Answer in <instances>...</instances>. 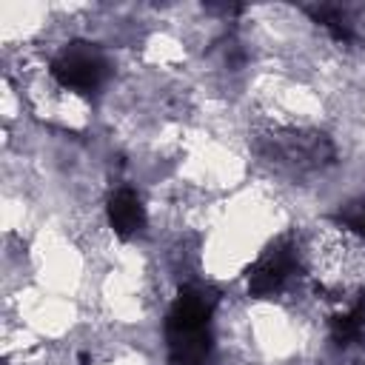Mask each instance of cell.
<instances>
[{
    "instance_id": "3",
    "label": "cell",
    "mask_w": 365,
    "mask_h": 365,
    "mask_svg": "<svg viewBox=\"0 0 365 365\" xmlns=\"http://www.w3.org/2000/svg\"><path fill=\"white\" fill-rule=\"evenodd\" d=\"M302 277H308L302 242L294 234H282L254 257L245 271V288L254 299H274L297 288Z\"/></svg>"
},
{
    "instance_id": "2",
    "label": "cell",
    "mask_w": 365,
    "mask_h": 365,
    "mask_svg": "<svg viewBox=\"0 0 365 365\" xmlns=\"http://www.w3.org/2000/svg\"><path fill=\"white\" fill-rule=\"evenodd\" d=\"M259 154L288 174H319L334 163L336 148L317 128L274 125L259 134Z\"/></svg>"
},
{
    "instance_id": "4",
    "label": "cell",
    "mask_w": 365,
    "mask_h": 365,
    "mask_svg": "<svg viewBox=\"0 0 365 365\" xmlns=\"http://www.w3.org/2000/svg\"><path fill=\"white\" fill-rule=\"evenodd\" d=\"M48 77L60 91H68L74 97H91L108 83L111 60L103 51V46L91 40H71L60 46L57 54L51 57Z\"/></svg>"
},
{
    "instance_id": "5",
    "label": "cell",
    "mask_w": 365,
    "mask_h": 365,
    "mask_svg": "<svg viewBox=\"0 0 365 365\" xmlns=\"http://www.w3.org/2000/svg\"><path fill=\"white\" fill-rule=\"evenodd\" d=\"M103 214H106V222L114 231V237L125 240V242L137 240L148 228V208H145L140 191L131 188V185H117L106 197Z\"/></svg>"
},
{
    "instance_id": "1",
    "label": "cell",
    "mask_w": 365,
    "mask_h": 365,
    "mask_svg": "<svg viewBox=\"0 0 365 365\" xmlns=\"http://www.w3.org/2000/svg\"><path fill=\"white\" fill-rule=\"evenodd\" d=\"M220 294L202 282H185L168 305L163 331L168 365H214V314Z\"/></svg>"
},
{
    "instance_id": "6",
    "label": "cell",
    "mask_w": 365,
    "mask_h": 365,
    "mask_svg": "<svg viewBox=\"0 0 365 365\" xmlns=\"http://www.w3.org/2000/svg\"><path fill=\"white\" fill-rule=\"evenodd\" d=\"M336 225L365 242V197H354L342 202V208L336 211Z\"/></svg>"
}]
</instances>
